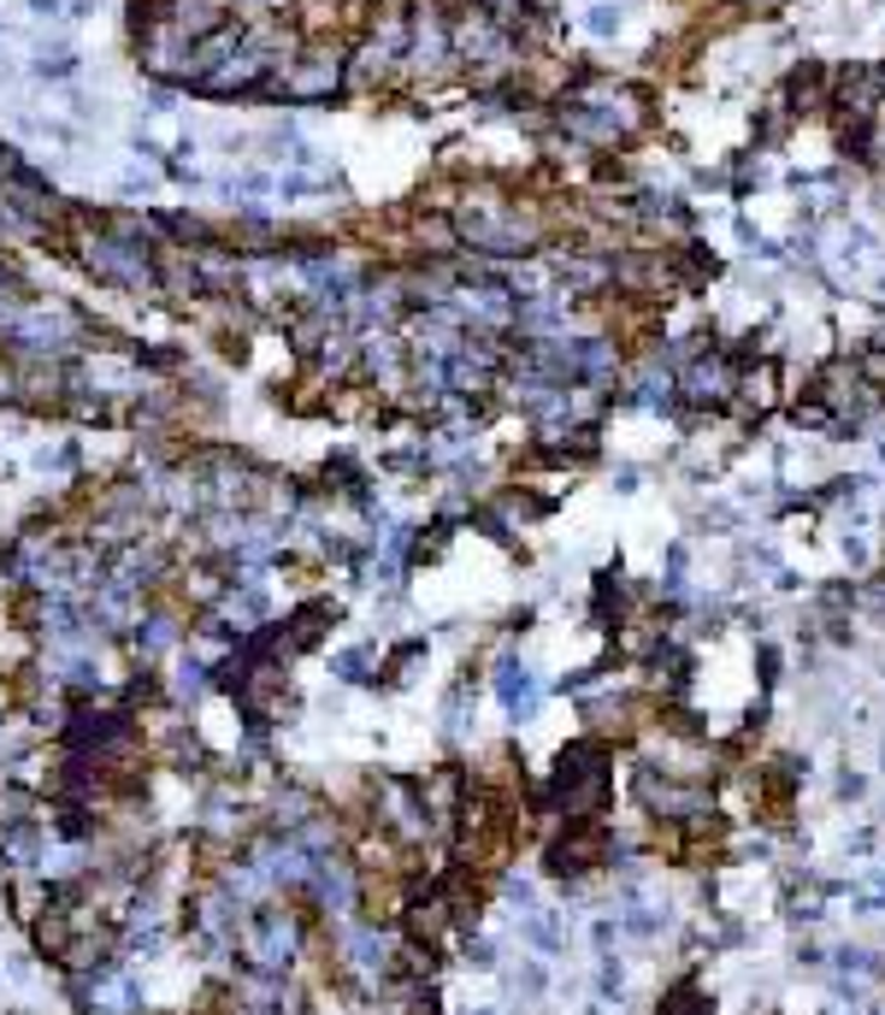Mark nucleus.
<instances>
[{"label":"nucleus","mask_w":885,"mask_h":1015,"mask_svg":"<svg viewBox=\"0 0 885 1015\" xmlns=\"http://www.w3.org/2000/svg\"><path fill=\"white\" fill-rule=\"evenodd\" d=\"M608 786H614V767H608V750L602 744H567L555 762V803L567 809V815H590V809H602Z\"/></svg>","instance_id":"1"},{"label":"nucleus","mask_w":885,"mask_h":1015,"mask_svg":"<svg viewBox=\"0 0 885 1015\" xmlns=\"http://www.w3.org/2000/svg\"><path fill=\"white\" fill-rule=\"evenodd\" d=\"M461 242H473L478 254H497V260H519L538 249V225H519L514 213H497L490 201H478L461 225Z\"/></svg>","instance_id":"2"},{"label":"nucleus","mask_w":885,"mask_h":1015,"mask_svg":"<svg viewBox=\"0 0 885 1015\" xmlns=\"http://www.w3.org/2000/svg\"><path fill=\"white\" fill-rule=\"evenodd\" d=\"M637 791H644V809H649V815H661V821H696V815H708V809H715V797H708L703 786H685V779L656 774V767H644V774H637Z\"/></svg>","instance_id":"3"},{"label":"nucleus","mask_w":885,"mask_h":1015,"mask_svg":"<svg viewBox=\"0 0 885 1015\" xmlns=\"http://www.w3.org/2000/svg\"><path fill=\"white\" fill-rule=\"evenodd\" d=\"M732 379H738V367H727V355H715V349H703V355H691L685 367H679V396L691 402V408H720V402H732Z\"/></svg>","instance_id":"4"},{"label":"nucleus","mask_w":885,"mask_h":1015,"mask_svg":"<svg viewBox=\"0 0 885 1015\" xmlns=\"http://www.w3.org/2000/svg\"><path fill=\"white\" fill-rule=\"evenodd\" d=\"M242 956H249L260 975H278L289 956H296V921H284V916L254 921L249 933H242Z\"/></svg>","instance_id":"5"},{"label":"nucleus","mask_w":885,"mask_h":1015,"mask_svg":"<svg viewBox=\"0 0 885 1015\" xmlns=\"http://www.w3.org/2000/svg\"><path fill=\"white\" fill-rule=\"evenodd\" d=\"M497 697H502V708L514 720H531L538 715V679H531V667L519 661V656H502L497 661Z\"/></svg>","instance_id":"6"},{"label":"nucleus","mask_w":885,"mask_h":1015,"mask_svg":"<svg viewBox=\"0 0 885 1015\" xmlns=\"http://www.w3.org/2000/svg\"><path fill=\"white\" fill-rule=\"evenodd\" d=\"M732 402H738V408H750V414L774 408V402H779V367H774V360H750V367H738Z\"/></svg>","instance_id":"7"},{"label":"nucleus","mask_w":885,"mask_h":1015,"mask_svg":"<svg viewBox=\"0 0 885 1015\" xmlns=\"http://www.w3.org/2000/svg\"><path fill=\"white\" fill-rule=\"evenodd\" d=\"M826 89H833V83H826V65L809 60V65L791 71V83H786V95L779 100H786V112H809V107H821L826 100Z\"/></svg>","instance_id":"8"},{"label":"nucleus","mask_w":885,"mask_h":1015,"mask_svg":"<svg viewBox=\"0 0 885 1015\" xmlns=\"http://www.w3.org/2000/svg\"><path fill=\"white\" fill-rule=\"evenodd\" d=\"M331 83H337V60H313V65H296V71H289V95H301V100L331 95Z\"/></svg>","instance_id":"9"},{"label":"nucleus","mask_w":885,"mask_h":1015,"mask_svg":"<svg viewBox=\"0 0 885 1015\" xmlns=\"http://www.w3.org/2000/svg\"><path fill=\"white\" fill-rule=\"evenodd\" d=\"M632 396H637V408H667V402L679 396V384H673V372H667V367H644V372H637Z\"/></svg>","instance_id":"10"},{"label":"nucleus","mask_w":885,"mask_h":1015,"mask_svg":"<svg viewBox=\"0 0 885 1015\" xmlns=\"http://www.w3.org/2000/svg\"><path fill=\"white\" fill-rule=\"evenodd\" d=\"M343 951H348V963H360L367 975H379L384 956H390V945H384L379 933H367V927H360V933H348V939H343Z\"/></svg>","instance_id":"11"},{"label":"nucleus","mask_w":885,"mask_h":1015,"mask_svg":"<svg viewBox=\"0 0 885 1015\" xmlns=\"http://www.w3.org/2000/svg\"><path fill=\"white\" fill-rule=\"evenodd\" d=\"M526 945L538 951V956H561V945H567V939H561V927H555V916H543V909H526Z\"/></svg>","instance_id":"12"},{"label":"nucleus","mask_w":885,"mask_h":1015,"mask_svg":"<svg viewBox=\"0 0 885 1015\" xmlns=\"http://www.w3.org/2000/svg\"><path fill=\"white\" fill-rule=\"evenodd\" d=\"M36 65H41V71H53V77H65V71L77 65V53H71L65 41H41V48H36Z\"/></svg>","instance_id":"13"},{"label":"nucleus","mask_w":885,"mask_h":1015,"mask_svg":"<svg viewBox=\"0 0 885 1015\" xmlns=\"http://www.w3.org/2000/svg\"><path fill=\"white\" fill-rule=\"evenodd\" d=\"M230 614H242V620H266V590H260V585H242L237 597H230Z\"/></svg>","instance_id":"14"},{"label":"nucleus","mask_w":885,"mask_h":1015,"mask_svg":"<svg viewBox=\"0 0 885 1015\" xmlns=\"http://www.w3.org/2000/svg\"><path fill=\"white\" fill-rule=\"evenodd\" d=\"M519 998H543L549 992V975H543V963H526V968H519Z\"/></svg>","instance_id":"15"},{"label":"nucleus","mask_w":885,"mask_h":1015,"mask_svg":"<svg viewBox=\"0 0 885 1015\" xmlns=\"http://www.w3.org/2000/svg\"><path fill=\"white\" fill-rule=\"evenodd\" d=\"M367 667H372V649H367V644L348 649V656H337V673H343V679H367Z\"/></svg>","instance_id":"16"},{"label":"nucleus","mask_w":885,"mask_h":1015,"mask_svg":"<svg viewBox=\"0 0 885 1015\" xmlns=\"http://www.w3.org/2000/svg\"><path fill=\"white\" fill-rule=\"evenodd\" d=\"M597 992H602V998H620V992H626V975H620V963H614V956H602V975H597Z\"/></svg>","instance_id":"17"},{"label":"nucleus","mask_w":885,"mask_h":1015,"mask_svg":"<svg viewBox=\"0 0 885 1015\" xmlns=\"http://www.w3.org/2000/svg\"><path fill=\"white\" fill-rule=\"evenodd\" d=\"M585 24H590L597 36H614V31H620V12H614V7H590V19H585Z\"/></svg>","instance_id":"18"},{"label":"nucleus","mask_w":885,"mask_h":1015,"mask_svg":"<svg viewBox=\"0 0 885 1015\" xmlns=\"http://www.w3.org/2000/svg\"><path fill=\"white\" fill-rule=\"evenodd\" d=\"M838 797H850V803H856V797H868V779L845 767V774H838Z\"/></svg>","instance_id":"19"},{"label":"nucleus","mask_w":885,"mask_h":1015,"mask_svg":"<svg viewBox=\"0 0 885 1015\" xmlns=\"http://www.w3.org/2000/svg\"><path fill=\"white\" fill-rule=\"evenodd\" d=\"M478 1015H497V1010H478Z\"/></svg>","instance_id":"20"}]
</instances>
